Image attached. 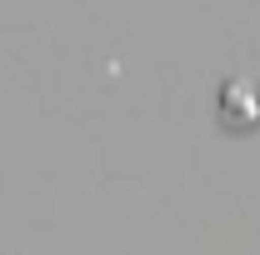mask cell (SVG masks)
Here are the masks:
<instances>
[{"label":"cell","mask_w":260,"mask_h":255,"mask_svg":"<svg viewBox=\"0 0 260 255\" xmlns=\"http://www.w3.org/2000/svg\"><path fill=\"white\" fill-rule=\"evenodd\" d=\"M220 120H225L230 130H250L260 120V85L230 80L225 90H220Z\"/></svg>","instance_id":"obj_1"}]
</instances>
